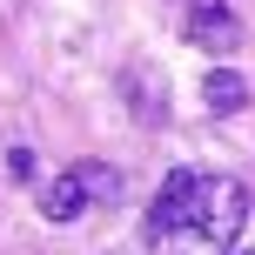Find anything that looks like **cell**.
<instances>
[{
	"label": "cell",
	"instance_id": "cell-1",
	"mask_svg": "<svg viewBox=\"0 0 255 255\" xmlns=\"http://www.w3.org/2000/svg\"><path fill=\"white\" fill-rule=\"evenodd\" d=\"M249 222V188L215 168H175L141 222V255H229Z\"/></svg>",
	"mask_w": 255,
	"mask_h": 255
},
{
	"label": "cell",
	"instance_id": "cell-2",
	"mask_svg": "<svg viewBox=\"0 0 255 255\" xmlns=\"http://www.w3.org/2000/svg\"><path fill=\"white\" fill-rule=\"evenodd\" d=\"M115 195H121V175H115V168H101V161H74V168H61V175L40 188V215H47V222H74L81 208L115 202Z\"/></svg>",
	"mask_w": 255,
	"mask_h": 255
},
{
	"label": "cell",
	"instance_id": "cell-3",
	"mask_svg": "<svg viewBox=\"0 0 255 255\" xmlns=\"http://www.w3.org/2000/svg\"><path fill=\"white\" fill-rule=\"evenodd\" d=\"M188 40H195V47H208V54H235V47H242V27H235V13L222 7V0H195Z\"/></svg>",
	"mask_w": 255,
	"mask_h": 255
},
{
	"label": "cell",
	"instance_id": "cell-4",
	"mask_svg": "<svg viewBox=\"0 0 255 255\" xmlns=\"http://www.w3.org/2000/svg\"><path fill=\"white\" fill-rule=\"evenodd\" d=\"M202 94H208V108H215V115H235V108L249 101V88H242V74H235V67H215V74L202 81Z\"/></svg>",
	"mask_w": 255,
	"mask_h": 255
},
{
	"label": "cell",
	"instance_id": "cell-5",
	"mask_svg": "<svg viewBox=\"0 0 255 255\" xmlns=\"http://www.w3.org/2000/svg\"><path fill=\"white\" fill-rule=\"evenodd\" d=\"M7 168H13V181H27V175H34V154H27V148H13V154H7Z\"/></svg>",
	"mask_w": 255,
	"mask_h": 255
}]
</instances>
